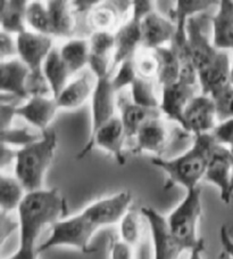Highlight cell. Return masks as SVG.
<instances>
[{
    "label": "cell",
    "instance_id": "1",
    "mask_svg": "<svg viewBox=\"0 0 233 259\" xmlns=\"http://www.w3.org/2000/svg\"><path fill=\"white\" fill-rule=\"evenodd\" d=\"M131 203L132 194L129 191L95 201L78 215L63 218L53 224L50 235L39 245L38 252L56 247H72L83 253L92 252L90 242L96 232L101 227L120 223Z\"/></svg>",
    "mask_w": 233,
    "mask_h": 259
},
{
    "label": "cell",
    "instance_id": "2",
    "mask_svg": "<svg viewBox=\"0 0 233 259\" xmlns=\"http://www.w3.org/2000/svg\"><path fill=\"white\" fill-rule=\"evenodd\" d=\"M19 211L20 247L6 259H38L37 240L48 225L65 218L66 200L57 189L30 192L21 203Z\"/></svg>",
    "mask_w": 233,
    "mask_h": 259
},
{
    "label": "cell",
    "instance_id": "3",
    "mask_svg": "<svg viewBox=\"0 0 233 259\" xmlns=\"http://www.w3.org/2000/svg\"><path fill=\"white\" fill-rule=\"evenodd\" d=\"M204 15L200 14L188 20L186 30L201 94L210 96L231 84L232 62L226 52L218 51L213 42L209 41Z\"/></svg>",
    "mask_w": 233,
    "mask_h": 259
},
{
    "label": "cell",
    "instance_id": "4",
    "mask_svg": "<svg viewBox=\"0 0 233 259\" xmlns=\"http://www.w3.org/2000/svg\"><path fill=\"white\" fill-rule=\"evenodd\" d=\"M216 143L212 133L204 134L195 136L190 149L177 158L166 160L156 157L152 159L151 163L167 175L164 189L169 190L179 185L189 191L199 187V183L204 180L207 170L210 152Z\"/></svg>",
    "mask_w": 233,
    "mask_h": 259
},
{
    "label": "cell",
    "instance_id": "5",
    "mask_svg": "<svg viewBox=\"0 0 233 259\" xmlns=\"http://www.w3.org/2000/svg\"><path fill=\"white\" fill-rule=\"evenodd\" d=\"M57 147V134L52 129L42 133L39 141L17 151L15 177L28 193L43 190V182Z\"/></svg>",
    "mask_w": 233,
    "mask_h": 259
},
{
    "label": "cell",
    "instance_id": "6",
    "mask_svg": "<svg viewBox=\"0 0 233 259\" xmlns=\"http://www.w3.org/2000/svg\"><path fill=\"white\" fill-rule=\"evenodd\" d=\"M200 216L201 189L196 187L187 191L185 198L167 217L169 229L183 251H191L203 241L198 236Z\"/></svg>",
    "mask_w": 233,
    "mask_h": 259
},
{
    "label": "cell",
    "instance_id": "7",
    "mask_svg": "<svg viewBox=\"0 0 233 259\" xmlns=\"http://www.w3.org/2000/svg\"><path fill=\"white\" fill-rule=\"evenodd\" d=\"M127 138L122 120L119 115H116L98 129L95 135L88 138L86 145L79 152L78 159H83L95 147H99L110 153L118 163L123 166L127 161L124 155V142Z\"/></svg>",
    "mask_w": 233,
    "mask_h": 259
},
{
    "label": "cell",
    "instance_id": "8",
    "mask_svg": "<svg viewBox=\"0 0 233 259\" xmlns=\"http://www.w3.org/2000/svg\"><path fill=\"white\" fill-rule=\"evenodd\" d=\"M140 212L149 224L154 244V259H178L183 249L169 229L167 217L151 207H142Z\"/></svg>",
    "mask_w": 233,
    "mask_h": 259
},
{
    "label": "cell",
    "instance_id": "9",
    "mask_svg": "<svg viewBox=\"0 0 233 259\" xmlns=\"http://www.w3.org/2000/svg\"><path fill=\"white\" fill-rule=\"evenodd\" d=\"M218 124L216 106L208 95H196L187 106L181 127L194 136L210 134Z\"/></svg>",
    "mask_w": 233,
    "mask_h": 259
},
{
    "label": "cell",
    "instance_id": "10",
    "mask_svg": "<svg viewBox=\"0 0 233 259\" xmlns=\"http://www.w3.org/2000/svg\"><path fill=\"white\" fill-rule=\"evenodd\" d=\"M231 171H232V155L231 150L226 146L218 144L214 145L206 170L204 181L210 183L219 190L221 200L224 203L231 202Z\"/></svg>",
    "mask_w": 233,
    "mask_h": 259
},
{
    "label": "cell",
    "instance_id": "11",
    "mask_svg": "<svg viewBox=\"0 0 233 259\" xmlns=\"http://www.w3.org/2000/svg\"><path fill=\"white\" fill-rule=\"evenodd\" d=\"M115 95L116 92L111 83V74L97 79L91 97V131L88 138L92 137L98 129L118 115V100Z\"/></svg>",
    "mask_w": 233,
    "mask_h": 259
},
{
    "label": "cell",
    "instance_id": "12",
    "mask_svg": "<svg viewBox=\"0 0 233 259\" xmlns=\"http://www.w3.org/2000/svg\"><path fill=\"white\" fill-rule=\"evenodd\" d=\"M141 31L142 47L147 51H155L165 47L166 44L171 45L177 33V24L154 11L142 20Z\"/></svg>",
    "mask_w": 233,
    "mask_h": 259
},
{
    "label": "cell",
    "instance_id": "13",
    "mask_svg": "<svg viewBox=\"0 0 233 259\" xmlns=\"http://www.w3.org/2000/svg\"><path fill=\"white\" fill-rule=\"evenodd\" d=\"M60 110L57 100L52 96H31L24 104L17 106L16 115L23 118L43 133L49 129V124Z\"/></svg>",
    "mask_w": 233,
    "mask_h": 259
},
{
    "label": "cell",
    "instance_id": "14",
    "mask_svg": "<svg viewBox=\"0 0 233 259\" xmlns=\"http://www.w3.org/2000/svg\"><path fill=\"white\" fill-rule=\"evenodd\" d=\"M30 70L20 59L4 61L0 64V88L5 95L8 94L17 100H26L30 96L28 93V80Z\"/></svg>",
    "mask_w": 233,
    "mask_h": 259
},
{
    "label": "cell",
    "instance_id": "15",
    "mask_svg": "<svg viewBox=\"0 0 233 259\" xmlns=\"http://www.w3.org/2000/svg\"><path fill=\"white\" fill-rule=\"evenodd\" d=\"M196 96L195 86L178 81L169 86L163 87L160 98V111L168 119L182 124L183 114L192 98Z\"/></svg>",
    "mask_w": 233,
    "mask_h": 259
},
{
    "label": "cell",
    "instance_id": "16",
    "mask_svg": "<svg viewBox=\"0 0 233 259\" xmlns=\"http://www.w3.org/2000/svg\"><path fill=\"white\" fill-rule=\"evenodd\" d=\"M142 19L132 15L115 33V51L113 66H118L123 61L137 55L139 46H142Z\"/></svg>",
    "mask_w": 233,
    "mask_h": 259
},
{
    "label": "cell",
    "instance_id": "17",
    "mask_svg": "<svg viewBox=\"0 0 233 259\" xmlns=\"http://www.w3.org/2000/svg\"><path fill=\"white\" fill-rule=\"evenodd\" d=\"M168 144V132L164 122L159 119L148 120L139 129L134 137L133 152H149L160 154Z\"/></svg>",
    "mask_w": 233,
    "mask_h": 259
},
{
    "label": "cell",
    "instance_id": "18",
    "mask_svg": "<svg viewBox=\"0 0 233 259\" xmlns=\"http://www.w3.org/2000/svg\"><path fill=\"white\" fill-rule=\"evenodd\" d=\"M212 42L218 51H233V2L223 0L212 17Z\"/></svg>",
    "mask_w": 233,
    "mask_h": 259
},
{
    "label": "cell",
    "instance_id": "19",
    "mask_svg": "<svg viewBox=\"0 0 233 259\" xmlns=\"http://www.w3.org/2000/svg\"><path fill=\"white\" fill-rule=\"evenodd\" d=\"M118 108L120 115L123 122V126L127 133L128 138H134L143 123L148 120L159 119L162 115L160 109H147L137 105L132 100H127L124 97L118 98Z\"/></svg>",
    "mask_w": 233,
    "mask_h": 259
},
{
    "label": "cell",
    "instance_id": "20",
    "mask_svg": "<svg viewBox=\"0 0 233 259\" xmlns=\"http://www.w3.org/2000/svg\"><path fill=\"white\" fill-rule=\"evenodd\" d=\"M97 79L93 73L86 72L76 78L64 88L56 100L60 109L75 110L82 106L89 98L92 97Z\"/></svg>",
    "mask_w": 233,
    "mask_h": 259
},
{
    "label": "cell",
    "instance_id": "21",
    "mask_svg": "<svg viewBox=\"0 0 233 259\" xmlns=\"http://www.w3.org/2000/svg\"><path fill=\"white\" fill-rule=\"evenodd\" d=\"M50 16L52 37L67 38L75 31V13L71 3L63 0H52L46 3Z\"/></svg>",
    "mask_w": 233,
    "mask_h": 259
},
{
    "label": "cell",
    "instance_id": "22",
    "mask_svg": "<svg viewBox=\"0 0 233 259\" xmlns=\"http://www.w3.org/2000/svg\"><path fill=\"white\" fill-rule=\"evenodd\" d=\"M28 2L24 0H10L2 2L0 7V24L2 31L10 34L20 35L24 33L28 25L26 22V12L29 7Z\"/></svg>",
    "mask_w": 233,
    "mask_h": 259
},
{
    "label": "cell",
    "instance_id": "23",
    "mask_svg": "<svg viewBox=\"0 0 233 259\" xmlns=\"http://www.w3.org/2000/svg\"><path fill=\"white\" fill-rule=\"evenodd\" d=\"M157 61V78L162 87L180 81L181 61L173 46H165L151 51Z\"/></svg>",
    "mask_w": 233,
    "mask_h": 259
},
{
    "label": "cell",
    "instance_id": "24",
    "mask_svg": "<svg viewBox=\"0 0 233 259\" xmlns=\"http://www.w3.org/2000/svg\"><path fill=\"white\" fill-rule=\"evenodd\" d=\"M43 75L50 87L52 96L57 98L69 84L71 73L63 61L60 48H53L43 63Z\"/></svg>",
    "mask_w": 233,
    "mask_h": 259
},
{
    "label": "cell",
    "instance_id": "25",
    "mask_svg": "<svg viewBox=\"0 0 233 259\" xmlns=\"http://www.w3.org/2000/svg\"><path fill=\"white\" fill-rule=\"evenodd\" d=\"M63 61L69 69L71 74L79 72L80 70L89 65L90 60V42L86 39H70L63 47L60 48Z\"/></svg>",
    "mask_w": 233,
    "mask_h": 259
},
{
    "label": "cell",
    "instance_id": "26",
    "mask_svg": "<svg viewBox=\"0 0 233 259\" xmlns=\"http://www.w3.org/2000/svg\"><path fill=\"white\" fill-rule=\"evenodd\" d=\"M28 192L22 183L14 176L2 175L0 177V205L2 212L10 213L20 208Z\"/></svg>",
    "mask_w": 233,
    "mask_h": 259
},
{
    "label": "cell",
    "instance_id": "27",
    "mask_svg": "<svg viewBox=\"0 0 233 259\" xmlns=\"http://www.w3.org/2000/svg\"><path fill=\"white\" fill-rule=\"evenodd\" d=\"M131 100L147 109H160V98L155 92L151 80L138 77L131 86Z\"/></svg>",
    "mask_w": 233,
    "mask_h": 259
},
{
    "label": "cell",
    "instance_id": "28",
    "mask_svg": "<svg viewBox=\"0 0 233 259\" xmlns=\"http://www.w3.org/2000/svg\"><path fill=\"white\" fill-rule=\"evenodd\" d=\"M26 22H28V25L34 30V32L51 35L50 16H49L47 6H43L42 3L32 2L29 4L28 12H26Z\"/></svg>",
    "mask_w": 233,
    "mask_h": 259
},
{
    "label": "cell",
    "instance_id": "29",
    "mask_svg": "<svg viewBox=\"0 0 233 259\" xmlns=\"http://www.w3.org/2000/svg\"><path fill=\"white\" fill-rule=\"evenodd\" d=\"M140 216L138 211L130 209L120 222L121 241L134 248L140 240Z\"/></svg>",
    "mask_w": 233,
    "mask_h": 259
},
{
    "label": "cell",
    "instance_id": "30",
    "mask_svg": "<svg viewBox=\"0 0 233 259\" xmlns=\"http://www.w3.org/2000/svg\"><path fill=\"white\" fill-rule=\"evenodd\" d=\"M118 66L119 68L116 73L111 75V83H113V87L116 93H119L128 86L131 87L132 83L139 77L136 64V56L127 59Z\"/></svg>",
    "mask_w": 233,
    "mask_h": 259
},
{
    "label": "cell",
    "instance_id": "31",
    "mask_svg": "<svg viewBox=\"0 0 233 259\" xmlns=\"http://www.w3.org/2000/svg\"><path fill=\"white\" fill-rule=\"evenodd\" d=\"M218 2H204V0H180L173 12L176 21H188L191 17L204 14V12L212 5H218ZM174 21V22H176Z\"/></svg>",
    "mask_w": 233,
    "mask_h": 259
},
{
    "label": "cell",
    "instance_id": "32",
    "mask_svg": "<svg viewBox=\"0 0 233 259\" xmlns=\"http://www.w3.org/2000/svg\"><path fill=\"white\" fill-rule=\"evenodd\" d=\"M90 54L102 57H114L115 34L109 31H96L89 39Z\"/></svg>",
    "mask_w": 233,
    "mask_h": 259
},
{
    "label": "cell",
    "instance_id": "33",
    "mask_svg": "<svg viewBox=\"0 0 233 259\" xmlns=\"http://www.w3.org/2000/svg\"><path fill=\"white\" fill-rule=\"evenodd\" d=\"M210 97L213 98L216 106L218 123L233 119V86L228 84L225 88L210 95Z\"/></svg>",
    "mask_w": 233,
    "mask_h": 259
},
{
    "label": "cell",
    "instance_id": "34",
    "mask_svg": "<svg viewBox=\"0 0 233 259\" xmlns=\"http://www.w3.org/2000/svg\"><path fill=\"white\" fill-rule=\"evenodd\" d=\"M41 136L42 133H31L26 128H11L8 131L2 132V143L8 146L20 145L21 147H24L39 141Z\"/></svg>",
    "mask_w": 233,
    "mask_h": 259
},
{
    "label": "cell",
    "instance_id": "35",
    "mask_svg": "<svg viewBox=\"0 0 233 259\" xmlns=\"http://www.w3.org/2000/svg\"><path fill=\"white\" fill-rule=\"evenodd\" d=\"M119 12L113 6V3H110V6H105L100 3V5L90 13V20L98 31H109L115 24Z\"/></svg>",
    "mask_w": 233,
    "mask_h": 259
},
{
    "label": "cell",
    "instance_id": "36",
    "mask_svg": "<svg viewBox=\"0 0 233 259\" xmlns=\"http://www.w3.org/2000/svg\"><path fill=\"white\" fill-rule=\"evenodd\" d=\"M136 64L138 75L140 78L151 80L157 75V61L151 51L145 49V52L137 53Z\"/></svg>",
    "mask_w": 233,
    "mask_h": 259
},
{
    "label": "cell",
    "instance_id": "37",
    "mask_svg": "<svg viewBox=\"0 0 233 259\" xmlns=\"http://www.w3.org/2000/svg\"><path fill=\"white\" fill-rule=\"evenodd\" d=\"M212 135L218 144L233 147V119L219 122L212 132Z\"/></svg>",
    "mask_w": 233,
    "mask_h": 259
},
{
    "label": "cell",
    "instance_id": "38",
    "mask_svg": "<svg viewBox=\"0 0 233 259\" xmlns=\"http://www.w3.org/2000/svg\"><path fill=\"white\" fill-rule=\"evenodd\" d=\"M17 55V44L13 39L12 34L2 31L0 33V60L2 62L12 60L13 56Z\"/></svg>",
    "mask_w": 233,
    "mask_h": 259
},
{
    "label": "cell",
    "instance_id": "39",
    "mask_svg": "<svg viewBox=\"0 0 233 259\" xmlns=\"http://www.w3.org/2000/svg\"><path fill=\"white\" fill-rule=\"evenodd\" d=\"M17 106L19 105L13 104L11 102H2V109H0V112H2V132L12 128V122L16 115Z\"/></svg>",
    "mask_w": 233,
    "mask_h": 259
},
{
    "label": "cell",
    "instance_id": "40",
    "mask_svg": "<svg viewBox=\"0 0 233 259\" xmlns=\"http://www.w3.org/2000/svg\"><path fill=\"white\" fill-rule=\"evenodd\" d=\"M110 259H133V248L123 241H115L110 247Z\"/></svg>",
    "mask_w": 233,
    "mask_h": 259
},
{
    "label": "cell",
    "instance_id": "41",
    "mask_svg": "<svg viewBox=\"0 0 233 259\" xmlns=\"http://www.w3.org/2000/svg\"><path fill=\"white\" fill-rule=\"evenodd\" d=\"M154 3L145 2V0H137L132 2V15H136L140 19H145L151 12H154Z\"/></svg>",
    "mask_w": 233,
    "mask_h": 259
},
{
    "label": "cell",
    "instance_id": "42",
    "mask_svg": "<svg viewBox=\"0 0 233 259\" xmlns=\"http://www.w3.org/2000/svg\"><path fill=\"white\" fill-rule=\"evenodd\" d=\"M219 238H221L223 251L227 253L228 256L233 259V240L226 226L223 225L221 227V231H219Z\"/></svg>",
    "mask_w": 233,
    "mask_h": 259
},
{
    "label": "cell",
    "instance_id": "43",
    "mask_svg": "<svg viewBox=\"0 0 233 259\" xmlns=\"http://www.w3.org/2000/svg\"><path fill=\"white\" fill-rule=\"evenodd\" d=\"M71 5L74 13L86 14V13H91L98 5H100V2H72Z\"/></svg>",
    "mask_w": 233,
    "mask_h": 259
},
{
    "label": "cell",
    "instance_id": "44",
    "mask_svg": "<svg viewBox=\"0 0 233 259\" xmlns=\"http://www.w3.org/2000/svg\"><path fill=\"white\" fill-rule=\"evenodd\" d=\"M2 151H3V153H2V168L3 169L5 168L7 164H11L12 162L15 163L17 151L11 150L10 146L6 144H3V143H2Z\"/></svg>",
    "mask_w": 233,
    "mask_h": 259
},
{
    "label": "cell",
    "instance_id": "45",
    "mask_svg": "<svg viewBox=\"0 0 233 259\" xmlns=\"http://www.w3.org/2000/svg\"><path fill=\"white\" fill-rule=\"evenodd\" d=\"M204 251H205V242L204 240L197 245L195 249L190 251V256L188 259H205L204 258Z\"/></svg>",
    "mask_w": 233,
    "mask_h": 259
},
{
    "label": "cell",
    "instance_id": "46",
    "mask_svg": "<svg viewBox=\"0 0 233 259\" xmlns=\"http://www.w3.org/2000/svg\"><path fill=\"white\" fill-rule=\"evenodd\" d=\"M2 234H3V242L4 241H5V239H6V234H10L11 235V233L13 231L15 230V227L17 226V224H15V223H13L11 220H10V222H8V224H6V221L4 220V218L2 217Z\"/></svg>",
    "mask_w": 233,
    "mask_h": 259
},
{
    "label": "cell",
    "instance_id": "47",
    "mask_svg": "<svg viewBox=\"0 0 233 259\" xmlns=\"http://www.w3.org/2000/svg\"><path fill=\"white\" fill-rule=\"evenodd\" d=\"M231 150V155H232V171H231V195L233 196V147H230Z\"/></svg>",
    "mask_w": 233,
    "mask_h": 259
},
{
    "label": "cell",
    "instance_id": "48",
    "mask_svg": "<svg viewBox=\"0 0 233 259\" xmlns=\"http://www.w3.org/2000/svg\"><path fill=\"white\" fill-rule=\"evenodd\" d=\"M219 259H232L230 256H228L227 253H225L224 251L221 252V254H219Z\"/></svg>",
    "mask_w": 233,
    "mask_h": 259
},
{
    "label": "cell",
    "instance_id": "49",
    "mask_svg": "<svg viewBox=\"0 0 233 259\" xmlns=\"http://www.w3.org/2000/svg\"><path fill=\"white\" fill-rule=\"evenodd\" d=\"M230 83L231 86H233V61L231 63V71H230Z\"/></svg>",
    "mask_w": 233,
    "mask_h": 259
}]
</instances>
